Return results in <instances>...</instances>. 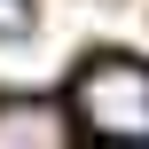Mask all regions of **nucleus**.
Here are the masks:
<instances>
[{"mask_svg": "<svg viewBox=\"0 0 149 149\" xmlns=\"http://www.w3.org/2000/svg\"><path fill=\"white\" fill-rule=\"evenodd\" d=\"M0 149H71V102L8 94L0 102Z\"/></svg>", "mask_w": 149, "mask_h": 149, "instance_id": "nucleus-2", "label": "nucleus"}, {"mask_svg": "<svg viewBox=\"0 0 149 149\" xmlns=\"http://www.w3.org/2000/svg\"><path fill=\"white\" fill-rule=\"evenodd\" d=\"M71 126L94 134L102 149H134L149 141V63L141 55H94L71 79Z\"/></svg>", "mask_w": 149, "mask_h": 149, "instance_id": "nucleus-1", "label": "nucleus"}, {"mask_svg": "<svg viewBox=\"0 0 149 149\" xmlns=\"http://www.w3.org/2000/svg\"><path fill=\"white\" fill-rule=\"evenodd\" d=\"M134 149H149V141H134Z\"/></svg>", "mask_w": 149, "mask_h": 149, "instance_id": "nucleus-4", "label": "nucleus"}, {"mask_svg": "<svg viewBox=\"0 0 149 149\" xmlns=\"http://www.w3.org/2000/svg\"><path fill=\"white\" fill-rule=\"evenodd\" d=\"M31 31V0H0V39H24Z\"/></svg>", "mask_w": 149, "mask_h": 149, "instance_id": "nucleus-3", "label": "nucleus"}]
</instances>
